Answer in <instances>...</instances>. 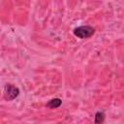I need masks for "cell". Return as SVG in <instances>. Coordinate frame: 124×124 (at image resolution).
<instances>
[{"label": "cell", "instance_id": "6da1fadb", "mask_svg": "<svg viewBox=\"0 0 124 124\" xmlns=\"http://www.w3.org/2000/svg\"><path fill=\"white\" fill-rule=\"evenodd\" d=\"M73 32H74V35L78 38L87 39V38H90L95 33V29L89 25H82L75 28Z\"/></svg>", "mask_w": 124, "mask_h": 124}, {"label": "cell", "instance_id": "7a4b0ae2", "mask_svg": "<svg viewBox=\"0 0 124 124\" xmlns=\"http://www.w3.org/2000/svg\"><path fill=\"white\" fill-rule=\"evenodd\" d=\"M19 94V89L13 84H6L4 88V99L7 101H13Z\"/></svg>", "mask_w": 124, "mask_h": 124}, {"label": "cell", "instance_id": "3957f363", "mask_svg": "<svg viewBox=\"0 0 124 124\" xmlns=\"http://www.w3.org/2000/svg\"><path fill=\"white\" fill-rule=\"evenodd\" d=\"M61 100L58 99V98H55V99H51L50 101H48V103L46 104V107L47 108H56L58 107L61 106Z\"/></svg>", "mask_w": 124, "mask_h": 124}, {"label": "cell", "instance_id": "277c9868", "mask_svg": "<svg viewBox=\"0 0 124 124\" xmlns=\"http://www.w3.org/2000/svg\"><path fill=\"white\" fill-rule=\"evenodd\" d=\"M104 120H105V114H104V112H101V111L96 112L94 122L95 123H103Z\"/></svg>", "mask_w": 124, "mask_h": 124}]
</instances>
